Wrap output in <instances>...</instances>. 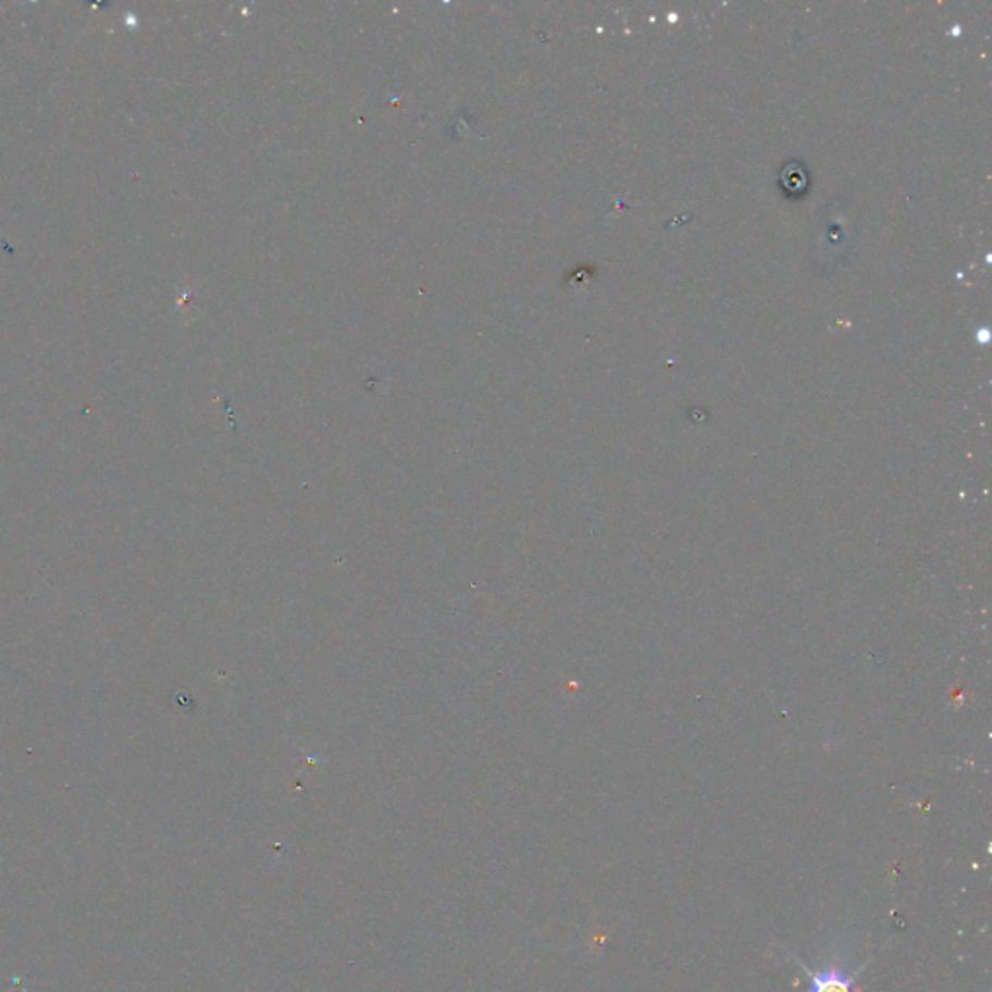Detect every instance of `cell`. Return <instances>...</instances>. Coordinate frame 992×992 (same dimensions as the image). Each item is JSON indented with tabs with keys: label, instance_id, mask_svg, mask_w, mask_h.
Segmentation results:
<instances>
[{
	"label": "cell",
	"instance_id": "cell-1",
	"mask_svg": "<svg viewBox=\"0 0 992 992\" xmlns=\"http://www.w3.org/2000/svg\"><path fill=\"white\" fill-rule=\"evenodd\" d=\"M789 956L795 959V964L808 977V991L806 992H860L859 987H857V979H859L860 971L870 964V959H868L863 966L857 967L853 974L843 971L840 967H826V969L815 971V969L806 966L803 959H798L795 954L789 952Z\"/></svg>",
	"mask_w": 992,
	"mask_h": 992
}]
</instances>
